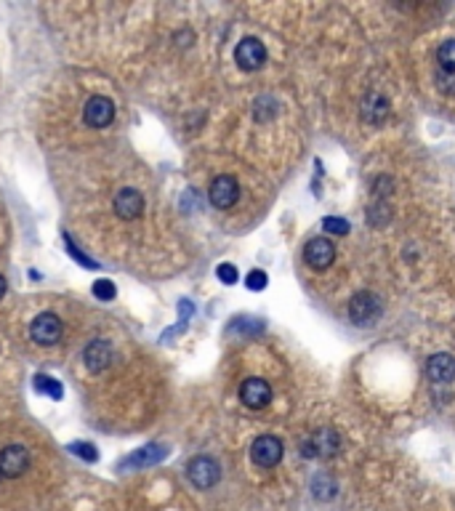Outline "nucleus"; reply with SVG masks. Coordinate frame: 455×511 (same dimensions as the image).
I'll use <instances>...</instances> for the list:
<instances>
[{"instance_id":"1","label":"nucleus","mask_w":455,"mask_h":511,"mask_svg":"<svg viewBox=\"0 0 455 511\" xmlns=\"http://www.w3.org/2000/svg\"><path fill=\"white\" fill-rule=\"evenodd\" d=\"M251 461L258 469H272L282 461V442L272 434H261L255 437L251 444Z\"/></svg>"},{"instance_id":"2","label":"nucleus","mask_w":455,"mask_h":511,"mask_svg":"<svg viewBox=\"0 0 455 511\" xmlns=\"http://www.w3.org/2000/svg\"><path fill=\"white\" fill-rule=\"evenodd\" d=\"M187 477H189V482L195 484L197 490H211V487L221 479V469H218V463H216L214 458L197 456V458H192V461H189Z\"/></svg>"},{"instance_id":"3","label":"nucleus","mask_w":455,"mask_h":511,"mask_svg":"<svg viewBox=\"0 0 455 511\" xmlns=\"http://www.w3.org/2000/svg\"><path fill=\"white\" fill-rule=\"evenodd\" d=\"M381 312H384V307L373 293H357L349 304V317L354 325H373L381 317Z\"/></svg>"},{"instance_id":"4","label":"nucleus","mask_w":455,"mask_h":511,"mask_svg":"<svg viewBox=\"0 0 455 511\" xmlns=\"http://www.w3.org/2000/svg\"><path fill=\"white\" fill-rule=\"evenodd\" d=\"M29 469V453L24 444H6L0 450V474L16 479Z\"/></svg>"},{"instance_id":"5","label":"nucleus","mask_w":455,"mask_h":511,"mask_svg":"<svg viewBox=\"0 0 455 511\" xmlns=\"http://www.w3.org/2000/svg\"><path fill=\"white\" fill-rule=\"evenodd\" d=\"M29 336L35 344H43V346H54L56 341L62 338V323H59V317L51 314V312H43L38 314L32 325H29Z\"/></svg>"},{"instance_id":"6","label":"nucleus","mask_w":455,"mask_h":511,"mask_svg":"<svg viewBox=\"0 0 455 511\" xmlns=\"http://www.w3.org/2000/svg\"><path fill=\"white\" fill-rule=\"evenodd\" d=\"M234 59H237L240 69H245V72H255V69L264 67V62H267V48H264V43L255 41V38H245V41L237 43Z\"/></svg>"},{"instance_id":"7","label":"nucleus","mask_w":455,"mask_h":511,"mask_svg":"<svg viewBox=\"0 0 455 511\" xmlns=\"http://www.w3.org/2000/svg\"><path fill=\"white\" fill-rule=\"evenodd\" d=\"M83 120L88 122L91 128H107L109 122L115 120V104L107 96H91L85 102L83 109Z\"/></svg>"},{"instance_id":"8","label":"nucleus","mask_w":455,"mask_h":511,"mask_svg":"<svg viewBox=\"0 0 455 511\" xmlns=\"http://www.w3.org/2000/svg\"><path fill=\"white\" fill-rule=\"evenodd\" d=\"M208 197H211V202L218 211H227L240 197V187H237V181L232 176H216L211 181V189H208Z\"/></svg>"},{"instance_id":"9","label":"nucleus","mask_w":455,"mask_h":511,"mask_svg":"<svg viewBox=\"0 0 455 511\" xmlns=\"http://www.w3.org/2000/svg\"><path fill=\"white\" fill-rule=\"evenodd\" d=\"M83 363L91 373H104L109 365L115 363V351L109 346V341H104V338L91 341L83 351Z\"/></svg>"},{"instance_id":"10","label":"nucleus","mask_w":455,"mask_h":511,"mask_svg":"<svg viewBox=\"0 0 455 511\" xmlns=\"http://www.w3.org/2000/svg\"><path fill=\"white\" fill-rule=\"evenodd\" d=\"M240 400L245 407L261 410V407H267L272 402V386L264 378H248V381H242L240 386Z\"/></svg>"},{"instance_id":"11","label":"nucleus","mask_w":455,"mask_h":511,"mask_svg":"<svg viewBox=\"0 0 455 511\" xmlns=\"http://www.w3.org/2000/svg\"><path fill=\"white\" fill-rule=\"evenodd\" d=\"M304 258H307V264L312 270H317V272L328 270L335 258L333 242L328 240V237H314V240H309L307 248H304Z\"/></svg>"},{"instance_id":"12","label":"nucleus","mask_w":455,"mask_h":511,"mask_svg":"<svg viewBox=\"0 0 455 511\" xmlns=\"http://www.w3.org/2000/svg\"><path fill=\"white\" fill-rule=\"evenodd\" d=\"M112 205H115V214L120 216V218H125V221H134V218H139V216L144 214V197H141L139 189H131V187L120 189L115 195Z\"/></svg>"},{"instance_id":"13","label":"nucleus","mask_w":455,"mask_h":511,"mask_svg":"<svg viewBox=\"0 0 455 511\" xmlns=\"http://www.w3.org/2000/svg\"><path fill=\"white\" fill-rule=\"evenodd\" d=\"M426 376L434 384H450V381H455V357L447 354V351H440V354L428 357Z\"/></svg>"},{"instance_id":"14","label":"nucleus","mask_w":455,"mask_h":511,"mask_svg":"<svg viewBox=\"0 0 455 511\" xmlns=\"http://www.w3.org/2000/svg\"><path fill=\"white\" fill-rule=\"evenodd\" d=\"M338 450V434L333 429H322L312 437V442L304 444V456H333Z\"/></svg>"},{"instance_id":"15","label":"nucleus","mask_w":455,"mask_h":511,"mask_svg":"<svg viewBox=\"0 0 455 511\" xmlns=\"http://www.w3.org/2000/svg\"><path fill=\"white\" fill-rule=\"evenodd\" d=\"M168 456V450L160 447V444H147V447H141L139 453L128 458L122 466H134V469H144V466H152V463H160L162 458Z\"/></svg>"},{"instance_id":"16","label":"nucleus","mask_w":455,"mask_h":511,"mask_svg":"<svg viewBox=\"0 0 455 511\" xmlns=\"http://www.w3.org/2000/svg\"><path fill=\"white\" fill-rule=\"evenodd\" d=\"M388 115V102L381 94H370L362 104V118L368 122H384Z\"/></svg>"},{"instance_id":"17","label":"nucleus","mask_w":455,"mask_h":511,"mask_svg":"<svg viewBox=\"0 0 455 511\" xmlns=\"http://www.w3.org/2000/svg\"><path fill=\"white\" fill-rule=\"evenodd\" d=\"M35 386H38V391H46V394H48V397H54V400H62V397H64L62 384L51 376H35Z\"/></svg>"},{"instance_id":"18","label":"nucleus","mask_w":455,"mask_h":511,"mask_svg":"<svg viewBox=\"0 0 455 511\" xmlns=\"http://www.w3.org/2000/svg\"><path fill=\"white\" fill-rule=\"evenodd\" d=\"M437 62H440V69H450L455 72V41H444L437 51Z\"/></svg>"},{"instance_id":"19","label":"nucleus","mask_w":455,"mask_h":511,"mask_svg":"<svg viewBox=\"0 0 455 511\" xmlns=\"http://www.w3.org/2000/svg\"><path fill=\"white\" fill-rule=\"evenodd\" d=\"M322 229H325L328 234L344 237V234H349V221L346 218H338V216H328V218H322Z\"/></svg>"},{"instance_id":"20","label":"nucleus","mask_w":455,"mask_h":511,"mask_svg":"<svg viewBox=\"0 0 455 511\" xmlns=\"http://www.w3.org/2000/svg\"><path fill=\"white\" fill-rule=\"evenodd\" d=\"M91 290H94L96 298H102V301H112V298L118 296V288L109 283V280H96L91 285Z\"/></svg>"},{"instance_id":"21","label":"nucleus","mask_w":455,"mask_h":511,"mask_svg":"<svg viewBox=\"0 0 455 511\" xmlns=\"http://www.w3.org/2000/svg\"><path fill=\"white\" fill-rule=\"evenodd\" d=\"M437 85H440L442 94H455V72H450V69H440L437 72Z\"/></svg>"},{"instance_id":"22","label":"nucleus","mask_w":455,"mask_h":511,"mask_svg":"<svg viewBox=\"0 0 455 511\" xmlns=\"http://www.w3.org/2000/svg\"><path fill=\"white\" fill-rule=\"evenodd\" d=\"M267 272H261V270H253L248 277H245V285L251 288V290H264L267 288Z\"/></svg>"},{"instance_id":"23","label":"nucleus","mask_w":455,"mask_h":511,"mask_svg":"<svg viewBox=\"0 0 455 511\" xmlns=\"http://www.w3.org/2000/svg\"><path fill=\"white\" fill-rule=\"evenodd\" d=\"M69 450L75 453V456H80V458H85V461H91L94 463L96 458H99V453L94 450V444H88V442H75V444H69Z\"/></svg>"},{"instance_id":"24","label":"nucleus","mask_w":455,"mask_h":511,"mask_svg":"<svg viewBox=\"0 0 455 511\" xmlns=\"http://www.w3.org/2000/svg\"><path fill=\"white\" fill-rule=\"evenodd\" d=\"M216 274H218V280L224 285H234L237 283V270L232 267V264H221L218 270H216Z\"/></svg>"},{"instance_id":"25","label":"nucleus","mask_w":455,"mask_h":511,"mask_svg":"<svg viewBox=\"0 0 455 511\" xmlns=\"http://www.w3.org/2000/svg\"><path fill=\"white\" fill-rule=\"evenodd\" d=\"M6 296V277H3V274H0V298Z\"/></svg>"},{"instance_id":"26","label":"nucleus","mask_w":455,"mask_h":511,"mask_svg":"<svg viewBox=\"0 0 455 511\" xmlns=\"http://www.w3.org/2000/svg\"><path fill=\"white\" fill-rule=\"evenodd\" d=\"M0 477H3V474H0Z\"/></svg>"}]
</instances>
